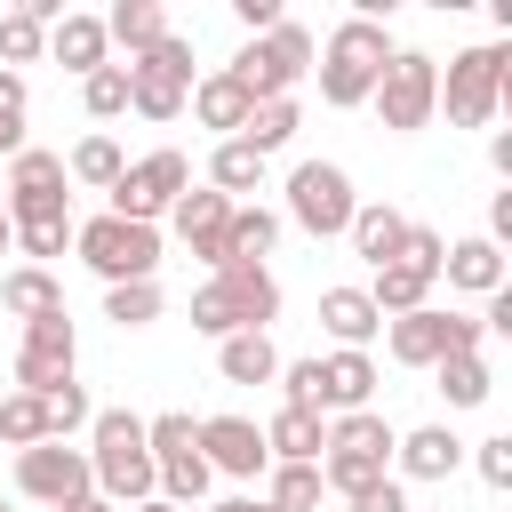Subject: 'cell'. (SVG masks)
<instances>
[{
	"label": "cell",
	"instance_id": "obj_1",
	"mask_svg": "<svg viewBox=\"0 0 512 512\" xmlns=\"http://www.w3.org/2000/svg\"><path fill=\"white\" fill-rule=\"evenodd\" d=\"M88 480L112 512L160 496V472H152V448H144V416L136 408H96L88 424Z\"/></svg>",
	"mask_w": 512,
	"mask_h": 512
},
{
	"label": "cell",
	"instance_id": "obj_2",
	"mask_svg": "<svg viewBox=\"0 0 512 512\" xmlns=\"http://www.w3.org/2000/svg\"><path fill=\"white\" fill-rule=\"evenodd\" d=\"M280 320V280L264 264H224L192 288V328L200 336H248V328H272Z\"/></svg>",
	"mask_w": 512,
	"mask_h": 512
},
{
	"label": "cell",
	"instance_id": "obj_3",
	"mask_svg": "<svg viewBox=\"0 0 512 512\" xmlns=\"http://www.w3.org/2000/svg\"><path fill=\"white\" fill-rule=\"evenodd\" d=\"M384 64H392V32H384V16H344V24L328 32V48H320L312 72H320V96H328L336 112H352V104L376 96Z\"/></svg>",
	"mask_w": 512,
	"mask_h": 512
},
{
	"label": "cell",
	"instance_id": "obj_4",
	"mask_svg": "<svg viewBox=\"0 0 512 512\" xmlns=\"http://www.w3.org/2000/svg\"><path fill=\"white\" fill-rule=\"evenodd\" d=\"M440 104H448L456 128H488V120L512 104V48H504V40L456 48L448 72H440Z\"/></svg>",
	"mask_w": 512,
	"mask_h": 512
},
{
	"label": "cell",
	"instance_id": "obj_5",
	"mask_svg": "<svg viewBox=\"0 0 512 512\" xmlns=\"http://www.w3.org/2000/svg\"><path fill=\"white\" fill-rule=\"evenodd\" d=\"M312 56H320V40H312L296 16H280V24H272L264 40H248V48H240L224 72H232V80H240L256 104H272V96H296V80L312 72Z\"/></svg>",
	"mask_w": 512,
	"mask_h": 512
},
{
	"label": "cell",
	"instance_id": "obj_6",
	"mask_svg": "<svg viewBox=\"0 0 512 512\" xmlns=\"http://www.w3.org/2000/svg\"><path fill=\"white\" fill-rule=\"evenodd\" d=\"M72 248H80V264H88L104 288H128V280H152V272H160V224L88 216V224H72Z\"/></svg>",
	"mask_w": 512,
	"mask_h": 512
},
{
	"label": "cell",
	"instance_id": "obj_7",
	"mask_svg": "<svg viewBox=\"0 0 512 512\" xmlns=\"http://www.w3.org/2000/svg\"><path fill=\"white\" fill-rule=\"evenodd\" d=\"M144 448H152L160 496H168L176 512H192V504L216 488V472H208V456H200V424H192L184 408H168V416H144Z\"/></svg>",
	"mask_w": 512,
	"mask_h": 512
},
{
	"label": "cell",
	"instance_id": "obj_8",
	"mask_svg": "<svg viewBox=\"0 0 512 512\" xmlns=\"http://www.w3.org/2000/svg\"><path fill=\"white\" fill-rule=\"evenodd\" d=\"M480 320L472 312H440V304H416V312H400V320H384V352L400 360V368H440V360H456V352H480Z\"/></svg>",
	"mask_w": 512,
	"mask_h": 512
},
{
	"label": "cell",
	"instance_id": "obj_9",
	"mask_svg": "<svg viewBox=\"0 0 512 512\" xmlns=\"http://www.w3.org/2000/svg\"><path fill=\"white\" fill-rule=\"evenodd\" d=\"M376 120L392 128V136H416V128H432V112H440V64L424 56V48H392V64H384V80H376Z\"/></svg>",
	"mask_w": 512,
	"mask_h": 512
},
{
	"label": "cell",
	"instance_id": "obj_10",
	"mask_svg": "<svg viewBox=\"0 0 512 512\" xmlns=\"http://www.w3.org/2000/svg\"><path fill=\"white\" fill-rule=\"evenodd\" d=\"M184 192H192V160L160 144V152H144V160H128V168H120V184H112V208H104V216H120V224H160Z\"/></svg>",
	"mask_w": 512,
	"mask_h": 512
},
{
	"label": "cell",
	"instance_id": "obj_11",
	"mask_svg": "<svg viewBox=\"0 0 512 512\" xmlns=\"http://www.w3.org/2000/svg\"><path fill=\"white\" fill-rule=\"evenodd\" d=\"M352 208H360V192L336 160H296L288 168V224H304L312 240H344Z\"/></svg>",
	"mask_w": 512,
	"mask_h": 512
},
{
	"label": "cell",
	"instance_id": "obj_12",
	"mask_svg": "<svg viewBox=\"0 0 512 512\" xmlns=\"http://www.w3.org/2000/svg\"><path fill=\"white\" fill-rule=\"evenodd\" d=\"M72 360H80L72 312H40V320H24V344H16V392L48 400L56 384H72Z\"/></svg>",
	"mask_w": 512,
	"mask_h": 512
},
{
	"label": "cell",
	"instance_id": "obj_13",
	"mask_svg": "<svg viewBox=\"0 0 512 512\" xmlns=\"http://www.w3.org/2000/svg\"><path fill=\"white\" fill-rule=\"evenodd\" d=\"M16 488L32 496V504H72V496H88L96 480H88V448H72V440H40V448H16Z\"/></svg>",
	"mask_w": 512,
	"mask_h": 512
},
{
	"label": "cell",
	"instance_id": "obj_14",
	"mask_svg": "<svg viewBox=\"0 0 512 512\" xmlns=\"http://www.w3.org/2000/svg\"><path fill=\"white\" fill-rule=\"evenodd\" d=\"M200 456H208V472H224V480H264V472H272L264 424H248V416H200Z\"/></svg>",
	"mask_w": 512,
	"mask_h": 512
},
{
	"label": "cell",
	"instance_id": "obj_15",
	"mask_svg": "<svg viewBox=\"0 0 512 512\" xmlns=\"http://www.w3.org/2000/svg\"><path fill=\"white\" fill-rule=\"evenodd\" d=\"M232 208H240V200H224L216 184H192V192H184V200L168 208V224H176V240H184V248H192V256H200L208 272L224 264V224H232Z\"/></svg>",
	"mask_w": 512,
	"mask_h": 512
},
{
	"label": "cell",
	"instance_id": "obj_16",
	"mask_svg": "<svg viewBox=\"0 0 512 512\" xmlns=\"http://www.w3.org/2000/svg\"><path fill=\"white\" fill-rule=\"evenodd\" d=\"M456 464H464V440L448 424H416L392 440V480H448Z\"/></svg>",
	"mask_w": 512,
	"mask_h": 512
},
{
	"label": "cell",
	"instance_id": "obj_17",
	"mask_svg": "<svg viewBox=\"0 0 512 512\" xmlns=\"http://www.w3.org/2000/svg\"><path fill=\"white\" fill-rule=\"evenodd\" d=\"M184 104H192V120H200V128H216V144H224V136H240V128H248V112H256V96H248L232 72H200Z\"/></svg>",
	"mask_w": 512,
	"mask_h": 512
},
{
	"label": "cell",
	"instance_id": "obj_18",
	"mask_svg": "<svg viewBox=\"0 0 512 512\" xmlns=\"http://www.w3.org/2000/svg\"><path fill=\"white\" fill-rule=\"evenodd\" d=\"M376 400V360L368 352H328L320 360V416H352V408H368Z\"/></svg>",
	"mask_w": 512,
	"mask_h": 512
},
{
	"label": "cell",
	"instance_id": "obj_19",
	"mask_svg": "<svg viewBox=\"0 0 512 512\" xmlns=\"http://www.w3.org/2000/svg\"><path fill=\"white\" fill-rule=\"evenodd\" d=\"M320 328L336 336V352H368V336H384V312L368 304V288H320Z\"/></svg>",
	"mask_w": 512,
	"mask_h": 512
},
{
	"label": "cell",
	"instance_id": "obj_20",
	"mask_svg": "<svg viewBox=\"0 0 512 512\" xmlns=\"http://www.w3.org/2000/svg\"><path fill=\"white\" fill-rule=\"evenodd\" d=\"M344 240H352V256H368L376 272L400 256V240H408V216L392 208V200H360L352 208V224H344Z\"/></svg>",
	"mask_w": 512,
	"mask_h": 512
},
{
	"label": "cell",
	"instance_id": "obj_21",
	"mask_svg": "<svg viewBox=\"0 0 512 512\" xmlns=\"http://www.w3.org/2000/svg\"><path fill=\"white\" fill-rule=\"evenodd\" d=\"M440 280L448 288H464V296H496L504 288V248L496 240H448V256H440Z\"/></svg>",
	"mask_w": 512,
	"mask_h": 512
},
{
	"label": "cell",
	"instance_id": "obj_22",
	"mask_svg": "<svg viewBox=\"0 0 512 512\" xmlns=\"http://www.w3.org/2000/svg\"><path fill=\"white\" fill-rule=\"evenodd\" d=\"M320 448H328V416H312V408H272V424H264V456H272V464H320Z\"/></svg>",
	"mask_w": 512,
	"mask_h": 512
},
{
	"label": "cell",
	"instance_id": "obj_23",
	"mask_svg": "<svg viewBox=\"0 0 512 512\" xmlns=\"http://www.w3.org/2000/svg\"><path fill=\"white\" fill-rule=\"evenodd\" d=\"M48 56H56L64 72H80V80H88V72H104V64H112V40H104V16H80V8H72V16H64V24L48 32Z\"/></svg>",
	"mask_w": 512,
	"mask_h": 512
},
{
	"label": "cell",
	"instance_id": "obj_24",
	"mask_svg": "<svg viewBox=\"0 0 512 512\" xmlns=\"http://www.w3.org/2000/svg\"><path fill=\"white\" fill-rule=\"evenodd\" d=\"M272 240H280V216H272L264 200H240L232 224H224V264H264ZM224 264H216V272H224Z\"/></svg>",
	"mask_w": 512,
	"mask_h": 512
},
{
	"label": "cell",
	"instance_id": "obj_25",
	"mask_svg": "<svg viewBox=\"0 0 512 512\" xmlns=\"http://www.w3.org/2000/svg\"><path fill=\"white\" fill-rule=\"evenodd\" d=\"M0 312H16V320L64 312V280L48 264H16V272H0Z\"/></svg>",
	"mask_w": 512,
	"mask_h": 512
},
{
	"label": "cell",
	"instance_id": "obj_26",
	"mask_svg": "<svg viewBox=\"0 0 512 512\" xmlns=\"http://www.w3.org/2000/svg\"><path fill=\"white\" fill-rule=\"evenodd\" d=\"M216 376H224V384H272V376H280V344H272L264 328L224 336V344H216Z\"/></svg>",
	"mask_w": 512,
	"mask_h": 512
},
{
	"label": "cell",
	"instance_id": "obj_27",
	"mask_svg": "<svg viewBox=\"0 0 512 512\" xmlns=\"http://www.w3.org/2000/svg\"><path fill=\"white\" fill-rule=\"evenodd\" d=\"M392 424L376 416V408H352V416H328V448L336 456H368V464H392Z\"/></svg>",
	"mask_w": 512,
	"mask_h": 512
},
{
	"label": "cell",
	"instance_id": "obj_28",
	"mask_svg": "<svg viewBox=\"0 0 512 512\" xmlns=\"http://www.w3.org/2000/svg\"><path fill=\"white\" fill-rule=\"evenodd\" d=\"M168 32H176V24H168V8H160V0H120V8L104 16V40H120L128 56H144V48H152V40H168Z\"/></svg>",
	"mask_w": 512,
	"mask_h": 512
},
{
	"label": "cell",
	"instance_id": "obj_29",
	"mask_svg": "<svg viewBox=\"0 0 512 512\" xmlns=\"http://www.w3.org/2000/svg\"><path fill=\"white\" fill-rule=\"evenodd\" d=\"M184 96H192V88H184V80H168L160 64H144V56L128 64V112H144V120H176V112H184Z\"/></svg>",
	"mask_w": 512,
	"mask_h": 512
},
{
	"label": "cell",
	"instance_id": "obj_30",
	"mask_svg": "<svg viewBox=\"0 0 512 512\" xmlns=\"http://www.w3.org/2000/svg\"><path fill=\"white\" fill-rule=\"evenodd\" d=\"M432 272H416V264H384L376 280H368V304L384 312V320H400V312H416V304H432Z\"/></svg>",
	"mask_w": 512,
	"mask_h": 512
},
{
	"label": "cell",
	"instance_id": "obj_31",
	"mask_svg": "<svg viewBox=\"0 0 512 512\" xmlns=\"http://www.w3.org/2000/svg\"><path fill=\"white\" fill-rule=\"evenodd\" d=\"M296 128H304V112H296V96H272V104H256V112H248V128H240V144H248L256 160H272L280 144H296Z\"/></svg>",
	"mask_w": 512,
	"mask_h": 512
},
{
	"label": "cell",
	"instance_id": "obj_32",
	"mask_svg": "<svg viewBox=\"0 0 512 512\" xmlns=\"http://www.w3.org/2000/svg\"><path fill=\"white\" fill-rule=\"evenodd\" d=\"M120 168H128V152H120L112 136H80V144H72V160H64V176H72V184H96V192H112V184H120Z\"/></svg>",
	"mask_w": 512,
	"mask_h": 512
},
{
	"label": "cell",
	"instance_id": "obj_33",
	"mask_svg": "<svg viewBox=\"0 0 512 512\" xmlns=\"http://www.w3.org/2000/svg\"><path fill=\"white\" fill-rule=\"evenodd\" d=\"M208 184H216L224 200H240V192H256V184H264V160H256L240 136H224V144L208 152Z\"/></svg>",
	"mask_w": 512,
	"mask_h": 512
},
{
	"label": "cell",
	"instance_id": "obj_34",
	"mask_svg": "<svg viewBox=\"0 0 512 512\" xmlns=\"http://www.w3.org/2000/svg\"><path fill=\"white\" fill-rule=\"evenodd\" d=\"M432 376H440V400H448V408H480V400L496 392V376H488L480 352H456V360H440Z\"/></svg>",
	"mask_w": 512,
	"mask_h": 512
},
{
	"label": "cell",
	"instance_id": "obj_35",
	"mask_svg": "<svg viewBox=\"0 0 512 512\" xmlns=\"http://www.w3.org/2000/svg\"><path fill=\"white\" fill-rule=\"evenodd\" d=\"M328 488H320V464H272L264 472V504L272 512H312Z\"/></svg>",
	"mask_w": 512,
	"mask_h": 512
},
{
	"label": "cell",
	"instance_id": "obj_36",
	"mask_svg": "<svg viewBox=\"0 0 512 512\" xmlns=\"http://www.w3.org/2000/svg\"><path fill=\"white\" fill-rule=\"evenodd\" d=\"M72 176H64V152H40V144H24L16 160H8V184L0 192H64Z\"/></svg>",
	"mask_w": 512,
	"mask_h": 512
},
{
	"label": "cell",
	"instance_id": "obj_37",
	"mask_svg": "<svg viewBox=\"0 0 512 512\" xmlns=\"http://www.w3.org/2000/svg\"><path fill=\"white\" fill-rule=\"evenodd\" d=\"M0 440H8V448H40V440H48V400L8 392V400H0Z\"/></svg>",
	"mask_w": 512,
	"mask_h": 512
},
{
	"label": "cell",
	"instance_id": "obj_38",
	"mask_svg": "<svg viewBox=\"0 0 512 512\" xmlns=\"http://www.w3.org/2000/svg\"><path fill=\"white\" fill-rule=\"evenodd\" d=\"M96 424V400H88V384L72 376V384H56L48 392V440H72V432H88Z\"/></svg>",
	"mask_w": 512,
	"mask_h": 512
},
{
	"label": "cell",
	"instance_id": "obj_39",
	"mask_svg": "<svg viewBox=\"0 0 512 512\" xmlns=\"http://www.w3.org/2000/svg\"><path fill=\"white\" fill-rule=\"evenodd\" d=\"M48 56V32L24 16V8H8L0 16V72H16V64H40Z\"/></svg>",
	"mask_w": 512,
	"mask_h": 512
},
{
	"label": "cell",
	"instance_id": "obj_40",
	"mask_svg": "<svg viewBox=\"0 0 512 512\" xmlns=\"http://www.w3.org/2000/svg\"><path fill=\"white\" fill-rule=\"evenodd\" d=\"M80 104H88V120H120V112H128V64L88 72V80H80Z\"/></svg>",
	"mask_w": 512,
	"mask_h": 512
},
{
	"label": "cell",
	"instance_id": "obj_41",
	"mask_svg": "<svg viewBox=\"0 0 512 512\" xmlns=\"http://www.w3.org/2000/svg\"><path fill=\"white\" fill-rule=\"evenodd\" d=\"M104 320H120V328H144V320H160V280L104 288Z\"/></svg>",
	"mask_w": 512,
	"mask_h": 512
},
{
	"label": "cell",
	"instance_id": "obj_42",
	"mask_svg": "<svg viewBox=\"0 0 512 512\" xmlns=\"http://www.w3.org/2000/svg\"><path fill=\"white\" fill-rule=\"evenodd\" d=\"M16 248H24L32 264L64 256V248H72V216H48V224H16Z\"/></svg>",
	"mask_w": 512,
	"mask_h": 512
},
{
	"label": "cell",
	"instance_id": "obj_43",
	"mask_svg": "<svg viewBox=\"0 0 512 512\" xmlns=\"http://www.w3.org/2000/svg\"><path fill=\"white\" fill-rule=\"evenodd\" d=\"M440 256H448V240H440L432 224H408V240H400V256H392V264H416V272H432V280H440Z\"/></svg>",
	"mask_w": 512,
	"mask_h": 512
},
{
	"label": "cell",
	"instance_id": "obj_44",
	"mask_svg": "<svg viewBox=\"0 0 512 512\" xmlns=\"http://www.w3.org/2000/svg\"><path fill=\"white\" fill-rule=\"evenodd\" d=\"M472 464H480V480H488V488H512V432L472 440Z\"/></svg>",
	"mask_w": 512,
	"mask_h": 512
},
{
	"label": "cell",
	"instance_id": "obj_45",
	"mask_svg": "<svg viewBox=\"0 0 512 512\" xmlns=\"http://www.w3.org/2000/svg\"><path fill=\"white\" fill-rule=\"evenodd\" d=\"M128 64H136V56H128ZM144 64H160L168 80H184V88H192V40H184V32H168V40H152V48H144Z\"/></svg>",
	"mask_w": 512,
	"mask_h": 512
},
{
	"label": "cell",
	"instance_id": "obj_46",
	"mask_svg": "<svg viewBox=\"0 0 512 512\" xmlns=\"http://www.w3.org/2000/svg\"><path fill=\"white\" fill-rule=\"evenodd\" d=\"M24 104H32L24 72H0V136H24Z\"/></svg>",
	"mask_w": 512,
	"mask_h": 512
},
{
	"label": "cell",
	"instance_id": "obj_47",
	"mask_svg": "<svg viewBox=\"0 0 512 512\" xmlns=\"http://www.w3.org/2000/svg\"><path fill=\"white\" fill-rule=\"evenodd\" d=\"M352 512H416V504H408V488H400V480L384 472L376 488H360V496H352Z\"/></svg>",
	"mask_w": 512,
	"mask_h": 512
},
{
	"label": "cell",
	"instance_id": "obj_48",
	"mask_svg": "<svg viewBox=\"0 0 512 512\" xmlns=\"http://www.w3.org/2000/svg\"><path fill=\"white\" fill-rule=\"evenodd\" d=\"M488 168H496V176H512V128H496V136H488Z\"/></svg>",
	"mask_w": 512,
	"mask_h": 512
},
{
	"label": "cell",
	"instance_id": "obj_49",
	"mask_svg": "<svg viewBox=\"0 0 512 512\" xmlns=\"http://www.w3.org/2000/svg\"><path fill=\"white\" fill-rule=\"evenodd\" d=\"M208 512H272L264 496H224V504H208Z\"/></svg>",
	"mask_w": 512,
	"mask_h": 512
},
{
	"label": "cell",
	"instance_id": "obj_50",
	"mask_svg": "<svg viewBox=\"0 0 512 512\" xmlns=\"http://www.w3.org/2000/svg\"><path fill=\"white\" fill-rule=\"evenodd\" d=\"M56 512H112V504H104V496L88 488V496H72V504H56Z\"/></svg>",
	"mask_w": 512,
	"mask_h": 512
},
{
	"label": "cell",
	"instance_id": "obj_51",
	"mask_svg": "<svg viewBox=\"0 0 512 512\" xmlns=\"http://www.w3.org/2000/svg\"><path fill=\"white\" fill-rule=\"evenodd\" d=\"M128 512H176V504H168V496H144V504H128Z\"/></svg>",
	"mask_w": 512,
	"mask_h": 512
},
{
	"label": "cell",
	"instance_id": "obj_52",
	"mask_svg": "<svg viewBox=\"0 0 512 512\" xmlns=\"http://www.w3.org/2000/svg\"><path fill=\"white\" fill-rule=\"evenodd\" d=\"M16 152H24V136H0V160H16Z\"/></svg>",
	"mask_w": 512,
	"mask_h": 512
},
{
	"label": "cell",
	"instance_id": "obj_53",
	"mask_svg": "<svg viewBox=\"0 0 512 512\" xmlns=\"http://www.w3.org/2000/svg\"><path fill=\"white\" fill-rule=\"evenodd\" d=\"M8 248H16V232H8V208H0V256H8Z\"/></svg>",
	"mask_w": 512,
	"mask_h": 512
},
{
	"label": "cell",
	"instance_id": "obj_54",
	"mask_svg": "<svg viewBox=\"0 0 512 512\" xmlns=\"http://www.w3.org/2000/svg\"><path fill=\"white\" fill-rule=\"evenodd\" d=\"M0 512H8V504H0Z\"/></svg>",
	"mask_w": 512,
	"mask_h": 512
}]
</instances>
